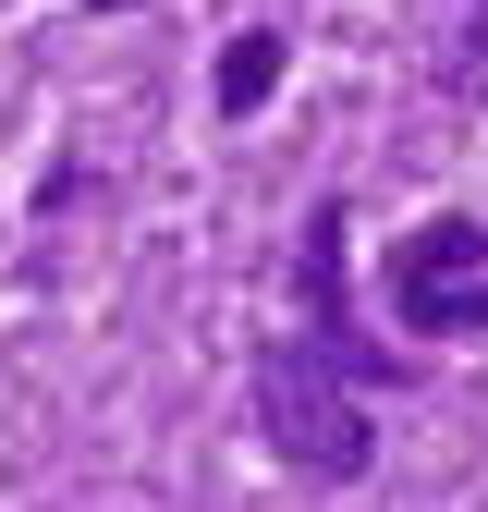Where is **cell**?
Listing matches in <instances>:
<instances>
[{
  "instance_id": "obj_1",
  "label": "cell",
  "mask_w": 488,
  "mask_h": 512,
  "mask_svg": "<svg viewBox=\"0 0 488 512\" xmlns=\"http://www.w3.org/2000/svg\"><path fill=\"white\" fill-rule=\"evenodd\" d=\"M257 439L293 464V476H318V488H354L366 464H379V415H366V378L330 354V342H257Z\"/></svg>"
},
{
  "instance_id": "obj_2",
  "label": "cell",
  "mask_w": 488,
  "mask_h": 512,
  "mask_svg": "<svg viewBox=\"0 0 488 512\" xmlns=\"http://www.w3.org/2000/svg\"><path fill=\"white\" fill-rule=\"evenodd\" d=\"M379 293H391V317H403L415 342H476L488 330V232L476 220H415L391 244Z\"/></svg>"
},
{
  "instance_id": "obj_3",
  "label": "cell",
  "mask_w": 488,
  "mask_h": 512,
  "mask_svg": "<svg viewBox=\"0 0 488 512\" xmlns=\"http://www.w3.org/2000/svg\"><path fill=\"white\" fill-rule=\"evenodd\" d=\"M293 330H305V342H330V354L366 378V391H391V378H403L379 342L354 330V208H342V196L305 208V244H293Z\"/></svg>"
},
{
  "instance_id": "obj_4",
  "label": "cell",
  "mask_w": 488,
  "mask_h": 512,
  "mask_svg": "<svg viewBox=\"0 0 488 512\" xmlns=\"http://www.w3.org/2000/svg\"><path fill=\"white\" fill-rule=\"evenodd\" d=\"M269 86H281V25H244V37L220 49L208 98H220V122H257V110H269Z\"/></svg>"
},
{
  "instance_id": "obj_5",
  "label": "cell",
  "mask_w": 488,
  "mask_h": 512,
  "mask_svg": "<svg viewBox=\"0 0 488 512\" xmlns=\"http://www.w3.org/2000/svg\"><path fill=\"white\" fill-rule=\"evenodd\" d=\"M440 86L488 98V0H452V49H440Z\"/></svg>"
},
{
  "instance_id": "obj_6",
  "label": "cell",
  "mask_w": 488,
  "mask_h": 512,
  "mask_svg": "<svg viewBox=\"0 0 488 512\" xmlns=\"http://www.w3.org/2000/svg\"><path fill=\"white\" fill-rule=\"evenodd\" d=\"M98 13H135V0H98Z\"/></svg>"
}]
</instances>
